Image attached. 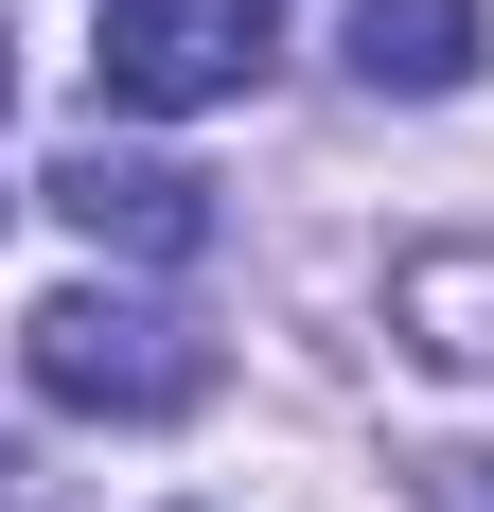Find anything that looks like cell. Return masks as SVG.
<instances>
[{"label": "cell", "instance_id": "1", "mask_svg": "<svg viewBox=\"0 0 494 512\" xmlns=\"http://www.w3.org/2000/svg\"><path fill=\"white\" fill-rule=\"evenodd\" d=\"M18 371H36L71 424H177L212 389V336L159 318V301H124V283H53V301L18 318Z\"/></svg>", "mask_w": 494, "mask_h": 512}, {"label": "cell", "instance_id": "2", "mask_svg": "<svg viewBox=\"0 0 494 512\" xmlns=\"http://www.w3.org/2000/svg\"><path fill=\"white\" fill-rule=\"evenodd\" d=\"M283 53V0H106V106L124 124H177V106H230L247 71Z\"/></svg>", "mask_w": 494, "mask_h": 512}, {"label": "cell", "instance_id": "3", "mask_svg": "<svg viewBox=\"0 0 494 512\" xmlns=\"http://www.w3.org/2000/svg\"><path fill=\"white\" fill-rule=\"evenodd\" d=\"M53 212H71L89 248H124V265H195L212 248V177L124 159V142H71V159H53Z\"/></svg>", "mask_w": 494, "mask_h": 512}, {"label": "cell", "instance_id": "4", "mask_svg": "<svg viewBox=\"0 0 494 512\" xmlns=\"http://www.w3.org/2000/svg\"><path fill=\"white\" fill-rule=\"evenodd\" d=\"M477 0H353V89H389V106H442L459 71H477Z\"/></svg>", "mask_w": 494, "mask_h": 512}, {"label": "cell", "instance_id": "5", "mask_svg": "<svg viewBox=\"0 0 494 512\" xmlns=\"http://www.w3.org/2000/svg\"><path fill=\"white\" fill-rule=\"evenodd\" d=\"M389 336L424 371H494V248H406L389 265Z\"/></svg>", "mask_w": 494, "mask_h": 512}, {"label": "cell", "instance_id": "6", "mask_svg": "<svg viewBox=\"0 0 494 512\" xmlns=\"http://www.w3.org/2000/svg\"><path fill=\"white\" fill-rule=\"evenodd\" d=\"M0 89H18V53H0Z\"/></svg>", "mask_w": 494, "mask_h": 512}]
</instances>
